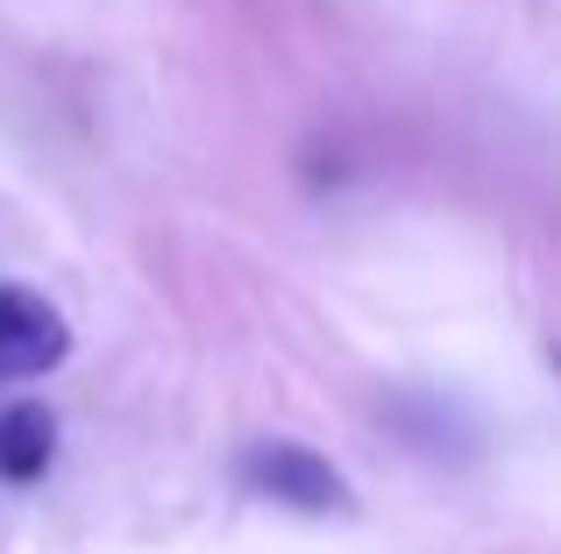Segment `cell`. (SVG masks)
<instances>
[{"mask_svg":"<svg viewBox=\"0 0 561 554\" xmlns=\"http://www.w3.org/2000/svg\"><path fill=\"white\" fill-rule=\"evenodd\" d=\"M71 348V327L28 285H0V377H43Z\"/></svg>","mask_w":561,"mask_h":554,"instance_id":"2","label":"cell"},{"mask_svg":"<svg viewBox=\"0 0 561 554\" xmlns=\"http://www.w3.org/2000/svg\"><path fill=\"white\" fill-rule=\"evenodd\" d=\"M234 470H242V484L256 490V498L285 505V512H313V519L348 512V476L334 470L328 455L299 448V441H249Z\"/></svg>","mask_w":561,"mask_h":554,"instance_id":"1","label":"cell"},{"mask_svg":"<svg viewBox=\"0 0 561 554\" xmlns=\"http://www.w3.org/2000/svg\"><path fill=\"white\" fill-rule=\"evenodd\" d=\"M57 455V419L50 405H8L0 413V476L8 484H36Z\"/></svg>","mask_w":561,"mask_h":554,"instance_id":"3","label":"cell"}]
</instances>
